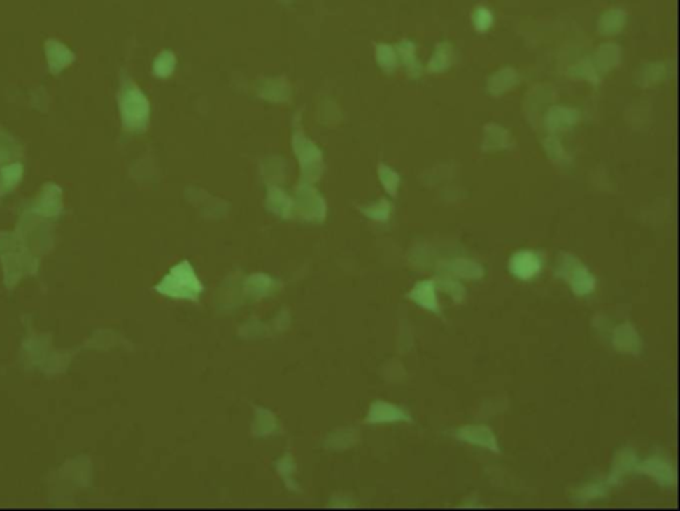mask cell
<instances>
[{"label":"cell","instance_id":"4fadbf2b","mask_svg":"<svg viewBox=\"0 0 680 511\" xmlns=\"http://www.w3.org/2000/svg\"><path fill=\"white\" fill-rule=\"evenodd\" d=\"M380 180L381 182L384 185L385 190L391 194V196H395L396 194V190H397V186H399V175L396 174V171H392L391 168L385 166V165H381L380 166Z\"/></svg>","mask_w":680,"mask_h":511},{"label":"cell","instance_id":"6da1fadb","mask_svg":"<svg viewBox=\"0 0 680 511\" xmlns=\"http://www.w3.org/2000/svg\"><path fill=\"white\" fill-rule=\"evenodd\" d=\"M558 275L566 279L578 296L589 295L595 289V278L578 258L565 254L558 263Z\"/></svg>","mask_w":680,"mask_h":511},{"label":"cell","instance_id":"8fae6325","mask_svg":"<svg viewBox=\"0 0 680 511\" xmlns=\"http://www.w3.org/2000/svg\"><path fill=\"white\" fill-rule=\"evenodd\" d=\"M436 283V287H439L440 289H443L445 292H448L455 302H461L465 296V289L464 286L458 282L456 279H453L452 276H441V278H437V280L434 282Z\"/></svg>","mask_w":680,"mask_h":511},{"label":"cell","instance_id":"9a60e30c","mask_svg":"<svg viewBox=\"0 0 680 511\" xmlns=\"http://www.w3.org/2000/svg\"><path fill=\"white\" fill-rule=\"evenodd\" d=\"M378 60H379L380 66H383L384 69H393L396 66L395 52H393L391 47L385 45V44L380 45L379 50H378Z\"/></svg>","mask_w":680,"mask_h":511},{"label":"cell","instance_id":"2e32d148","mask_svg":"<svg viewBox=\"0 0 680 511\" xmlns=\"http://www.w3.org/2000/svg\"><path fill=\"white\" fill-rule=\"evenodd\" d=\"M474 24L477 27V29L480 31H485L488 29L490 24H492V17H490V13L488 11H479V13L476 15V20H474Z\"/></svg>","mask_w":680,"mask_h":511},{"label":"cell","instance_id":"3957f363","mask_svg":"<svg viewBox=\"0 0 680 511\" xmlns=\"http://www.w3.org/2000/svg\"><path fill=\"white\" fill-rule=\"evenodd\" d=\"M510 273L521 280L536 278L542 270V261L536 251L520 250L509 259Z\"/></svg>","mask_w":680,"mask_h":511},{"label":"cell","instance_id":"7c38bea8","mask_svg":"<svg viewBox=\"0 0 680 511\" xmlns=\"http://www.w3.org/2000/svg\"><path fill=\"white\" fill-rule=\"evenodd\" d=\"M176 66V59L171 52H162L155 62V72L161 78H167L173 72Z\"/></svg>","mask_w":680,"mask_h":511},{"label":"cell","instance_id":"5bb4252c","mask_svg":"<svg viewBox=\"0 0 680 511\" xmlns=\"http://www.w3.org/2000/svg\"><path fill=\"white\" fill-rule=\"evenodd\" d=\"M449 60H451V50L439 47L432 57L430 69L432 72L444 71L445 68L449 66Z\"/></svg>","mask_w":680,"mask_h":511},{"label":"cell","instance_id":"ba28073f","mask_svg":"<svg viewBox=\"0 0 680 511\" xmlns=\"http://www.w3.org/2000/svg\"><path fill=\"white\" fill-rule=\"evenodd\" d=\"M637 465H638V462H637V456L634 454V452H631L628 449L621 450L618 453V456L615 457L613 470H611L610 478H609V484H611V485L618 484L621 480H623V477L626 474L635 470Z\"/></svg>","mask_w":680,"mask_h":511},{"label":"cell","instance_id":"5b68a950","mask_svg":"<svg viewBox=\"0 0 680 511\" xmlns=\"http://www.w3.org/2000/svg\"><path fill=\"white\" fill-rule=\"evenodd\" d=\"M635 470L653 477L660 485L672 486L677 481V474L670 462L659 457H651L643 461L642 463L637 465Z\"/></svg>","mask_w":680,"mask_h":511},{"label":"cell","instance_id":"9c48e42d","mask_svg":"<svg viewBox=\"0 0 680 511\" xmlns=\"http://www.w3.org/2000/svg\"><path fill=\"white\" fill-rule=\"evenodd\" d=\"M445 270L465 279H480L484 275V268L480 263L471 259L458 258L445 263Z\"/></svg>","mask_w":680,"mask_h":511},{"label":"cell","instance_id":"52a82bcc","mask_svg":"<svg viewBox=\"0 0 680 511\" xmlns=\"http://www.w3.org/2000/svg\"><path fill=\"white\" fill-rule=\"evenodd\" d=\"M409 298L418 303L423 308L430 310L434 314L440 312V304L436 296V283L434 280L419 282L409 294Z\"/></svg>","mask_w":680,"mask_h":511},{"label":"cell","instance_id":"e0dca14e","mask_svg":"<svg viewBox=\"0 0 680 511\" xmlns=\"http://www.w3.org/2000/svg\"><path fill=\"white\" fill-rule=\"evenodd\" d=\"M603 494H606V489L604 486L602 485H593L586 487L583 490V496L581 498H597V497H601Z\"/></svg>","mask_w":680,"mask_h":511},{"label":"cell","instance_id":"277c9868","mask_svg":"<svg viewBox=\"0 0 680 511\" xmlns=\"http://www.w3.org/2000/svg\"><path fill=\"white\" fill-rule=\"evenodd\" d=\"M456 437L472 445L481 446L496 453L500 452L496 436L485 425H465L458 429Z\"/></svg>","mask_w":680,"mask_h":511},{"label":"cell","instance_id":"30bf717a","mask_svg":"<svg viewBox=\"0 0 680 511\" xmlns=\"http://www.w3.org/2000/svg\"><path fill=\"white\" fill-rule=\"evenodd\" d=\"M371 421L374 422H392V421H409L411 417L400 408L388 403H376L371 412Z\"/></svg>","mask_w":680,"mask_h":511},{"label":"cell","instance_id":"7a4b0ae2","mask_svg":"<svg viewBox=\"0 0 680 511\" xmlns=\"http://www.w3.org/2000/svg\"><path fill=\"white\" fill-rule=\"evenodd\" d=\"M121 110L127 127L139 129L143 128L148 121L149 105L144 94L136 88L127 89L121 100Z\"/></svg>","mask_w":680,"mask_h":511},{"label":"cell","instance_id":"8992f818","mask_svg":"<svg viewBox=\"0 0 680 511\" xmlns=\"http://www.w3.org/2000/svg\"><path fill=\"white\" fill-rule=\"evenodd\" d=\"M614 347L621 352L626 354H639L642 350V341L638 332L630 323H625L618 328H615Z\"/></svg>","mask_w":680,"mask_h":511}]
</instances>
